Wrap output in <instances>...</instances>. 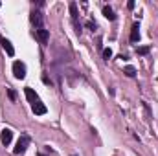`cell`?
Masks as SVG:
<instances>
[{"label":"cell","instance_id":"6da1fadb","mask_svg":"<svg viewBox=\"0 0 158 156\" xmlns=\"http://www.w3.org/2000/svg\"><path fill=\"white\" fill-rule=\"evenodd\" d=\"M30 147V138L26 136V134H22L20 138H19V142H17V145H15V149H13V153L15 154H22V153H26V149Z\"/></svg>","mask_w":158,"mask_h":156},{"label":"cell","instance_id":"5b68a950","mask_svg":"<svg viewBox=\"0 0 158 156\" xmlns=\"http://www.w3.org/2000/svg\"><path fill=\"white\" fill-rule=\"evenodd\" d=\"M24 94H26V97H28V101H30L31 105L39 101V96H37V92H35L33 88H30V86H26V88H24Z\"/></svg>","mask_w":158,"mask_h":156},{"label":"cell","instance_id":"ba28073f","mask_svg":"<svg viewBox=\"0 0 158 156\" xmlns=\"http://www.w3.org/2000/svg\"><path fill=\"white\" fill-rule=\"evenodd\" d=\"M2 46H4V50H6V53L9 55V57H13L15 55V48L11 46V42L7 39H2Z\"/></svg>","mask_w":158,"mask_h":156},{"label":"cell","instance_id":"277c9868","mask_svg":"<svg viewBox=\"0 0 158 156\" xmlns=\"http://www.w3.org/2000/svg\"><path fill=\"white\" fill-rule=\"evenodd\" d=\"M35 37L39 39L40 44H46L48 39H50V31H48V30H44V28H39V30H35Z\"/></svg>","mask_w":158,"mask_h":156},{"label":"cell","instance_id":"3957f363","mask_svg":"<svg viewBox=\"0 0 158 156\" xmlns=\"http://www.w3.org/2000/svg\"><path fill=\"white\" fill-rule=\"evenodd\" d=\"M11 140H13V130H11V129H2V132H0V142H2V145H9Z\"/></svg>","mask_w":158,"mask_h":156},{"label":"cell","instance_id":"8fae6325","mask_svg":"<svg viewBox=\"0 0 158 156\" xmlns=\"http://www.w3.org/2000/svg\"><path fill=\"white\" fill-rule=\"evenodd\" d=\"M103 15H105V18H109V20H114V18H116V15H114L112 7H109V6H105V7H103Z\"/></svg>","mask_w":158,"mask_h":156},{"label":"cell","instance_id":"5bb4252c","mask_svg":"<svg viewBox=\"0 0 158 156\" xmlns=\"http://www.w3.org/2000/svg\"><path fill=\"white\" fill-rule=\"evenodd\" d=\"M103 57L109 61V59L112 57V50H110V48H105V50H103Z\"/></svg>","mask_w":158,"mask_h":156},{"label":"cell","instance_id":"9a60e30c","mask_svg":"<svg viewBox=\"0 0 158 156\" xmlns=\"http://www.w3.org/2000/svg\"><path fill=\"white\" fill-rule=\"evenodd\" d=\"M9 97H11V99H13V101H15V99H17V94H15V92H13V90H9Z\"/></svg>","mask_w":158,"mask_h":156},{"label":"cell","instance_id":"52a82bcc","mask_svg":"<svg viewBox=\"0 0 158 156\" xmlns=\"http://www.w3.org/2000/svg\"><path fill=\"white\" fill-rule=\"evenodd\" d=\"M138 40H140V26L134 24L131 28V42H138Z\"/></svg>","mask_w":158,"mask_h":156},{"label":"cell","instance_id":"2e32d148","mask_svg":"<svg viewBox=\"0 0 158 156\" xmlns=\"http://www.w3.org/2000/svg\"><path fill=\"white\" fill-rule=\"evenodd\" d=\"M127 7H129V9H134V2H132V0H131V2H129V4H127Z\"/></svg>","mask_w":158,"mask_h":156},{"label":"cell","instance_id":"7c38bea8","mask_svg":"<svg viewBox=\"0 0 158 156\" xmlns=\"http://www.w3.org/2000/svg\"><path fill=\"white\" fill-rule=\"evenodd\" d=\"M125 74H127L129 77H134V76H136V70H134V66H125Z\"/></svg>","mask_w":158,"mask_h":156},{"label":"cell","instance_id":"4fadbf2b","mask_svg":"<svg viewBox=\"0 0 158 156\" xmlns=\"http://www.w3.org/2000/svg\"><path fill=\"white\" fill-rule=\"evenodd\" d=\"M136 51H138V55H147L149 53V46H140Z\"/></svg>","mask_w":158,"mask_h":156},{"label":"cell","instance_id":"30bf717a","mask_svg":"<svg viewBox=\"0 0 158 156\" xmlns=\"http://www.w3.org/2000/svg\"><path fill=\"white\" fill-rule=\"evenodd\" d=\"M68 7H70V15H72V20H74V24H77V4H76V2H70V6H68Z\"/></svg>","mask_w":158,"mask_h":156},{"label":"cell","instance_id":"8992f818","mask_svg":"<svg viewBox=\"0 0 158 156\" xmlns=\"http://www.w3.org/2000/svg\"><path fill=\"white\" fill-rule=\"evenodd\" d=\"M30 20H31V24L39 30V28H42V17H40L39 11H31V17H30Z\"/></svg>","mask_w":158,"mask_h":156},{"label":"cell","instance_id":"7a4b0ae2","mask_svg":"<svg viewBox=\"0 0 158 156\" xmlns=\"http://www.w3.org/2000/svg\"><path fill=\"white\" fill-rule=\"evenodd\" d=\"M13 74L17 79H24L26 77V64L20 63V61H15L13 63Z\"/></svg>","mask_w":158,"mask_h":156},{"label":"cell","instance_id":"9c48e42d","mask_svg":"<svg viewBox=\"0 0 158 156\" xmlns=\"http://www.w3.org/2000/svg\"><path fill=\"white\" fill-rule=\"evenodd\" d=\"M31 109H33V112L35 114H39V116H42V114H46V107L40 103V101H37V103H33L31 105Z\"/></svg>","mask_w":158,"mask_h":156}]
</instances>
